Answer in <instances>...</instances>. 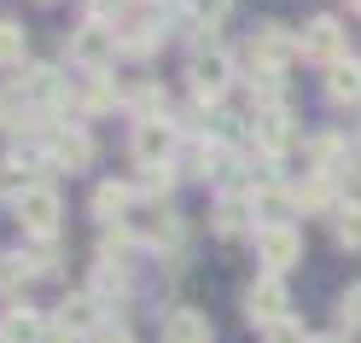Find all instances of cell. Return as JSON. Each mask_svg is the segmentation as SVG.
<instances>
[{
  "instance_id": "6da1fadb",
  "label": "cell",
  "mask_w": 361,
  "mask_h": 343,
  "mask_svg": "<svg viewBox=\"0 0 361 343\" xmlns=\"http://www.w3.org/2000/svg\"><path fill=\"white\" fill-rule=\"evenodd\" d=\"M64 53H71V64H82V70L94 76V70H105V64L117 58L123 47H117V30H111V24H99V18H87V24H76V30H71V41H64Z\"/></svg>"
},
{
  "instance_id": "7a4b0ae2",
  "label": "cell",
  "mask_w": 361,
  "mask_h": 343,
  "mask_svg": "<svg viewBox=\"0 0 361 343\" xmlns=\"http://www.w3.org/2000/svg\"><path fill=\"white\" fill-rule=\"evenodd\" d=\"M303 53V41L291 35V30H280V24H262L257 35H251V47H245V64H251V70H286L291 58Z\"/></svg>"
},
{
  "instance_id": "3957f363",
  "label": "cell",
  "mask_w": 361,
  "mask_h": 343,
  "mask_svg": "<svg viewBox=\"0 0 361 343\" xmlns=\"http://www.w3.org/2000/svg\"><path fill=\"white\" fill-rule=\"evenodd\" d=\"M41 140H47V163L53 169L82 175L87 163H94V140H87L82 128H71V123H47V128H41Z\"/></svg>"
},
{
  "instance_id": "277c9868",
  "label": "cell",
  "mask_w": 361,
  "mask_h": 343,
  "mask_svg": "<svg viewBox=\"0 0 361 343\" xmlns=\"http://www.w3.org/2000/svg\"><path fill=\"white\" fill-rule=\"evenodd\" d=\"M298 41H303V58L321 64V70H332V64L350 58V53H344V24H338V18H309Z\"/></svg>"
},
{
  "instance_id": "5b68a950",
  "label": "cell",
  "mask_w": 361,
  "mask_h": 343,
  "mask_svg": "<svg viewBox=\"0 0 361 343\" xmlns=\"http://www.w3.org/2000/svg\"><path fill=\"white\" fill-rule=\"evenodd\" d=\"M12 210H18V221H24V233H30V239H53V233H59V210H64V204H59V192L47 187V180H41V187L24 192Z\"/></svg>"
},
{
  "instance_id": "8992f818",
  "label": "cell",
  "mask_w": 361,
  "mask_h": 343,
  "mask_svg": "<svg viewBox=\"0 0 361 343\" xmlns=\"http://www.w3.org/2000/svg\"><path fill=\"white\" fill-rule=\"evenodd\" d=\"M169 157H175V123L169 117L134 123V163H140V169H164Z\"/></svg>"
},
{
  "instance_id": "52a82bcc",
  "label": "cell",
  "mask_w": 361,
  "mask_h": 343,
  "mask_svg": "<svg viewBox=\"0 0 361 343\" xmlns=\"http://www.w3.org/2000/svg\"><path fill=\"white\" fill-rule=\"evenodd\" d=\"M257 256H262V268H268V273H286L291 262L303 256L298 227H291V221H280V227H257Z\"/></svg>"
},
{
  "instance_id": "ba28073f",
  "label": "cell",
  "mask_w": 361,
  "mask_h": 343,
  "mask_svg": "<svg viewBox=\"0 0 361 343\" xmlns=\"http://www.w3.org/2000/svg\"><path fill=\"white\" fill-rule=\"evenodd\" d=\"M286 303H291V297H286V280H280V273H262V280L245 291V314H251L257 326H274V320H286Z\"/></svg>"
},
{
  "instance_id": "9c48e42d",
  "label": "cell",
  "mask_w": 361,
  "mask_h": 343,
  "mask_svg": "<svg viewBox=\"0 0 361 343\" xmlns=\"http://www.w3.org/2000/svg\"><path fill=\"white\" fill-rule=\"evenodd\" d=\"M251 134H257V151L262 157H280V151H291V140H298V123H291V111L280 105V111H257Z\"/></svg>"
},
{
  "instance_id": "30bf717a",
  "label": "cell",
  "mask_w": 361,
  "mask_h": 343,
  "mask_svg": "<svg viewBox=\"0 0 361 343\" xmlns=\"http://www.w3.org/2000/svg\"><path fill=\"white\" fill-rule=\"evenodd\" d=\"M187 82H192L198 99H221V94H228V82H233V64L221 58V53H192Z\"/></svg>"
},
{
  "instance_id": "8fae6325",
  "label": "cell",
  "mask_w": 361,
  "mask_h": 343,
  "mask_svg": "<svg viewBox=\"0 0 361 343\" xmlns=\"http://www.w3.org/2000/svg\"><path fill=\"white\" fill-rule=\"evenodd\" d=\"M41 187V163H35V157H24V151H18V157H0V198H24V192H35Z\"/></svg>"
},
{
  "instance_id": "7c38bea8",
  "label": "cell",
  "mask_w": 361,
  "mask_h": 343,
  "mask_svg": "<svg viewBox=\"0 0 361 343\" xmlns=\"http://www.w3.org/2000/svg\"><path fill=\"white\" fill-rule=\"evenodd\" d=\"M35 128V99L24 94V82L0 87V134H30Z\"/></svg>"
},
{
  "instance_id": "4fadbf2b",
  "label": "cell",
  "mask_w": 361,
  "mask_h": 343,
  "mask_svg": "<svg viewBox=\"0 0 361 343\" xmlns=\"http://www.w3.org/2000/svg\"><path fill=\"white\" fill-rule=\"evenodd\" d=\"M0 343H47V320L18 303V308L0 314Z\"/></svg>"
},
{
  "instance_id": "5bb4252c",
  "label": "cell",
  "mask_w": 361,
  "mask_h": 343,
  "mask_svg": "<svg viewBox=\"0 0 361 343\" xmlns=\"http://www.w3.org/2000/svg\"><path fill=\"white\" fill-rule=\"evenodd\" d=\"M24 94H30L35 105H59V111H71V94H64L59 70H47V64H30V70H24Z\"/></svg>"
},
{
  "instance_id": "9a60e30c",
  "label": "cell",
  "mask_w": 361,
  "mask_h": 343,
  "mask_svg": "<svg viewBox=\"0 0 361 343\" xmlns=\"http://www.w3.org/2000/svg\"><path fill=\"white\" fill-rule=\"evenodd\" d=\"M291 198H298V210H309V216H338V192H332L326 175H309L303 187H291Z\"/></svg>"
},
{
  "instance_id": "2e32d148",
  "label": "cell",
  "mask_w": 361,
  "mask_h": 343,
  "mask_svg": "<svg viewBox=\"0 0 361 343\" xmlns=\"http://www.w3.org/2000/svg\"><path fill=\"white\" fill-rule=\"evenodd\" d=\"M164 343H210V320L198 308H175L164 320Z\"/></svg>"
},
{
  "instance_id": "e0dca14e",
  "label": "cell",
  "mask_w": 361,
  "mask_h": 343,
  "mask_svg": "<svg viewBox=\"0 0 361 343\" xmlns=\"http://www.w3.org/2000/svg\"><path fill=\"white\" fill-rule=\"evenodd\" d=\"M326 99L332 105H361V64L355 58H344V64L326 70Z\"/></svg>"
},
{
  "instance_id": "ac0fdd59",
  "label": "cell",
  "mask_w": 361,
  "mask_h": 343,
  "mask_svg": "<svg viewBox=\"0 0 361 343\" xmlns=\"http://www.w3.org/2000/svg\"><path fill=\"white\" fill-rule=\"evenodd\" d=\"M134 198H140L134 187H123V180H105V187L94 192V216H99V221H123V216L134 210Z\"/></svg>"
},
{
  "instance_id": "d6986e66",
  "label": "cell",
  "mask_w": 361,
  "mask_h": 343,
  "mask_svg": "<svg viewBox=\"0 0 361 343\" xmlns=\"http://www.w3.org/2000/svg\"><path fill=\"white\" fill-rule=\"evenodd\" d=\"M157 35H164L157 18H128V24H117V47H123V53H152Z\"/></svg>"
},
{
  "instance_id": "ffe728a7",
  "label": "cell",
  "mask_w": 361,
  "mask_h": 343,
  "mask_svg": "<svg viewBox=\"0 0 361 343\" xmlns=\"http://www.w3.org/2000/svg\"><path fill=\"white\" fill-rule=\"evenodd\" d=\"M59 326H64V332H87V326H99V297H94V291H76L71 303L59 308Z\"/></svg>"
},
{
  "instance_id": "44dd1931",
  "label": "cell",
  "mask_w": 361,
  "mask_h": 343,
  "mask_svg": "<svg viewBox=\"0 0 361 343\" xmlns=\"http://www.w3.org/2000/svg\"><path fill=\"white\" fill-rule=\"evenodd\" d=\"M111 105H117V82H111L105 70H94V76H87V87H82V99H76V111L99 117V111H111Z\"/></svg>"
},
{
  "instance_id": "7402d4cb",
  "label": "cell",
  "mask_w": 361,
  "mask_h": 343,
  "mask_svg": "<svg viewBox=\"0 0 361 343\" xmlns=\"http://www.w3.org/2000/svg\"><path fill=\"white\" fill-rule=\"evenodd\" d=\"M35 280V273L24 268V256H0V297H6V303L18 308V303H24V285Z\"/></svg>"
},
{
  "instance_id": "603a6c76",
  "label": "cell",
  "mask_w": 361,
  "mask_h": 343,
  "mask_svg": "<svg viewBox=\"0 0 361 343\" xmlns=\"http://www.w3.org/2000/svg\"><path fill=\"white\" fill-rule=\"evenodd\" d=\"M332 233H338V244H344V250H361V198L338 204V216H332Z\"/></svg>"
},
{
  "instance_id": "cb8c5ba5",
  "label": "cell",
  "mask_w": 361,
  "mask_h": 343,
  "mask_svg": "<svg viewBox=\"0 0 361 343\" xmlns=\"http://www.w3.org/2000/svg\"><path fill=\"white\" fill-rule=\"evenodd\" d=\"M291 204H298V198H291V192L280 187V180H274V187H257V210H262V227H280Z\"/></svg>"
},
{
  "instance_id": "d4e9b609",
  "label": "cell",
  "mask_w": 361,
  "mask_h": 343,
  "mask_svg": "<svg viewBox=\"0 0 361 343\" xmlns=\"http://www.w3.org/2000/svg\"><path fill=\"white\" fill-rule=\"evenodd\" d=\"M24 64V24L0 18V70H18Z\"/></svg>"
},
{
  "instance_id": "484cf974",
  "label": "cell",
  "mask_w": 361,
  "mask_h": 343,
  "mask_svg": "<svg viewBox=\"0 0 361 343\" xmlns=\"http://www.w3.org/2000/svg\"><path fill=\"white\" fill-rule=\"evenodd\" d=\"M134 244H140L134 233H123V227H117V233H111V227H105V239H99V262H111V268H123V262L134 256Z\"/></svg>"
},
{
  "instance_id": "4316f807",
  "label": "cell",
  "mask_w": 361,
  "mask_h": 343,
  "mask_svg": "<svg viewBox=\"0 0 361 343\" xmlns=\"http://www.w3.org/2000/svg\"><path fill=\"white\" fill-rule=\"evenodd\" d=\"M210 227H216L221 239L245 233V204H239V198H221V204H216V216H210Z\"/></svg>"
},
{
  "instance_id": "83f0119b",
  "label": "cell",
  "mask_w": 361,
  "mask_h": 343,
  "mask_svg": "<svg viewBox=\"0 0 361 343\" xmlns=\"http://www.w3.org/2000/svg\"><path fill=\"white\" fill-rule=\"evenodd\" d=\"M175 216L169 210H152V221H146V233H140V244H152V250H164V244H175Z\"/></svg>"
},
{
  "instance_id": "f1b7e54d",
  "label": "cell",
  "mask_w": 361,
  "mask_h": 343,
  "mask_svg": "<svg viewBox=\"0 0 361 343\" xmlns=\"http://www.w3.org/2000/svg\"><path fill=\"white\" fill-rule=\"evenodd\" d=\"M309 157H314V175H326L338 157H344V140H338V134H321V140H309Z\"/></svg>"
},
{
  "instance_id": "f546056e",
  "label": "cell",
  "mask_w": 361,
  "mask_h": 343,
  "mask_svg": "<svg viewBox=\"0 0 361 343\" xmlns=\"http://www.w3.org/2000/svg\"><path fill=\"white\" fill-rule=\"evenodd\" d=\"M24 268H30V273H53V268H59V244H53V239H35V244L24 250Z\"/></svg>"
},
{
  "instance_id": "4dcf8cb0",
  "label": "cell",
  "mask_w": 361,
  "mask_h": 343,
  "mask_svg": "<svg viewBox=\"0 0 361 343\" xmlns=\"http://www.w3.org/2000/svg\"><path fill=\"white\" fill-rule=\"evenodd\" d=\"M169 187H175V175H169V169H140V192H146V198L164 204V198H169Z\"/></svg>"
},
{
  "instance_id": "1f68e13d",
  "label": "cell",
  "mask_w": 361,
  "mask_h": 343,
  "mask_svg": "<svg viewBox=\"0 0 361 343\" xmlns=\"http://www.w3.org/2000/svg\"><path fill=\"white\" fill-rule=\"evenodd\" d=\"M262 343H309V337H303L298 320L286 314V320H274V326H262Z\"/></svg>"
},
{
  "instance_id": "d6a6232c",
  "label": "cell",
  "mask_w": 361,
  "mask_h": 343,
  "mask_svg": "<svg viewBox=\"0 0 361 343\" xmlns=\"http://www.w3.org/2000/svg\"><path fill=\"white\" fill-rule=\"evenodd\" d=\"M157 111H164V87H140V94H134V117H140V123H152Z\"/></svg>"
},
{
  "instance_id": "836d02e7",
  "label": "cell",
  "mask_w": 361,
  "mask_h": 343,
  "mask_svg": "<svg viewBox=\"0 0 361 343\" xmlns=\"http://www.w3.org/2000/svg\"><path fill=\"white\" fill-rule=\"evenodd\" d=\"M228 6H233V0H192V18H198V24H221Z\"/></svg>"
},
{
  "instance_id": "e575fe53",
  "label": "cell",
  "mask_w": 361,
  "mask_h": 343,
  "mask_svg": "<svg viewBox=\"0 0 361 343\" xmlns=\"http://www.w3.org/2000/svg\"><path fill=\"white\" fill-rule=\"evenodd\" d=\"M338 314H344V326H355V332H361V285H350L344 297H338Z\"/></svg>"
},
{
  "instance_id": "d590c367",
  "label": "cell",
  "mask_w": 361,
  "mask_h": 343,
  "mask_svg": "<svg viewBox=\"0 0 361 343\" xmlns=\"http://www.w3.org/2000/svg\"><path fill=\"white\" fill-rule=\"evenodd\" d=\"M128 0H87V18H99V24H111V12H123Z\"/></svg>"
},
{
  "instance_id": "8d00e7d4",
  "label": "cell",
  "mask_w": 361,
  "mask_h": 343,
  "mask_svg": "<svg viewBox=\"0 0 361 343\" xmlns=\"http://www.w3.org/2000/svg\"><path fill=\"white\" fill-rule=\"evenodd\" d=\"M94 343H128V332H123V326H99V337H94Z\"/></svg>"
},
{
  "instance_id": "74e56055",
  "label": "cell",
  "mask_w": 361,
  "mask_h": 343,
  "mask_svg": "<svg viewBox=\"0 0 361 343\" xmlns=\"http://www.w3.org/2000/svg\"><path fill=\"white\" fill-rule=\"evenodd\" d=\"M47 343H76V332H64V326H59V332H47Z\"/></svg>"
},
{
  "instance_id": "f35d334b",
  "label": "cell",
  "mask_w": 361,
  "mask_h": 343,
  "mask_svg": "<svg viewBox=\"0 0 361 343\" xmlns=\"http://www.w3.org/2000/svg\"><path fill=\"white\" fill-rule=\"evenodd\" d=\"M309 343H344V337H309Z\"/></svg>"
},
{
  "instance_id": "ab89813d",
  "label": "cell",
  "mask_w": 361,
  "mask_h": 343,
  "mask_svg": "<svg viewBox=\"0 0 361 343\" xmlns=\"http://www.w3.org/2000/svg\"><path fill=\"white\" fill-rule=\"evenodd\" d=\"M350 6H355V12H361V0H350Z\"/></svg>"
}]
</instances>
